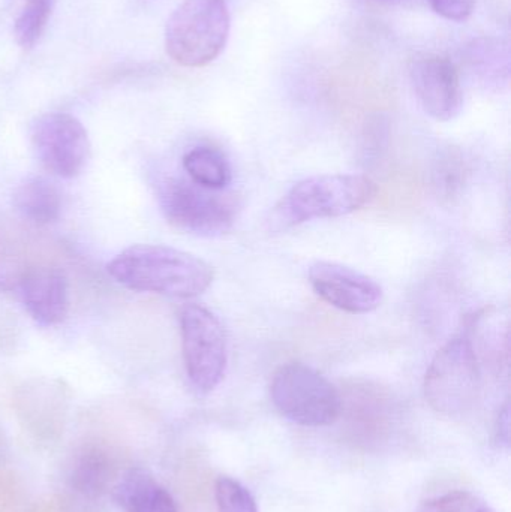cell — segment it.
Wrapping results in <instances>:
<instances>
[{
	"mask_svg": "<svg viewBox=\"0 0 511 512\" xmlns=\"http://www.w3.org/2000/svg\"><path fill=\"white\" fill-rule=\"evenodd\" d=\"M108 274L123 288L192 298L212 285L215 271L200 256L164 245H135L114 256Z\"/></svg>",
	"mask_w": 511,
	"mask_h": 512,
	"instance_id": "cell-1",
	"label": "cell"
},
{
	"mask_svg": "<svg viewBox=\"0 0 511 512\" xmlns=\"http://www.w3.org/2000/svg\"><path fill=\"white\" fill-rule=\"evenodd\" d=\"M33 150L45 170L60 179H74L89 164V134L83 123L68 113H45L30 129Z\"/></svg>",
	"mask_w": 511,
	"mask_h": 512,
	"instance_id": "cell-9",
	"label": "cell"
},
{
	"mask_svg": "<svg viewBox=\"0 0 511 512\" xmlns=\"http://www.w3.org/2000/svg\"><path fill=\"white\" fill-rule=\"evenodd\" d=\"M123 472L119 454L113 448L90 442L72 456L66 481L69 490L78 498L95 502L110 492L113 495Z\"/></svg>",
	"mask_w": 511,
	"mask_h": 512,
	"instance_id": "cell-13",
	"label": "cell"
},
{
	"mask_svg": "<svg viewBox=\"0 0 511 512\" xmlns=\"http://www.w3.org/2000/svg\"><path fill=\"white\" fill-rule=\"evenodd\" d=\"M230 27L225 0H183L165 26L168 56L185 68H203L224 51Z\"/></svg>",
	"mask_w": 511,
	"mask_h": 512,
	"instance_id": "cell-3",
	"label": "cell"
},
{
	"mask_svg": "<svg viewBox=\"0 0 511 512\" xmlns=\"http://www.w3.org/2000/svg\"><path fill=\"white\" fill-rule=\"evenodd\" d=\"M21 303L41 327H57L69 313V282L60 268L35 265L18 277Z\"/></svg>",
	"mask_w": 511,
	"mask_h": 512,
	"instance_id": "cell-12",
	"label": "cell"
},
{
	"mask_svg": "<svg viewBox=\"0 0 511 512\" xmlns=\"http://www.w3.org/2000/svg\"><path fill=\"white\" fill-rule=\"evenodd\" d=\"M431 408L449 418L464 417L482 391V364L467 334L453 337L432 358L425 375Z\"/></svg>",
	"mask_w": 511,
	"mask_h": 512,
	"instance_id": "cell-4",
	"label": "cell"
},
{
	"mask_svg": "<svg viewBox=\"0 0 511 512\" xmlns=\"http://www.w3.org/2000/svg\"><path fill=\"white\" fill-rule=\"evenodd\" d=\"M270 397L279 414L299 426H330L341 415L338 388L314 367L299 361L282 364L273 373Z\"/></svg>",
	"mask_w": 511,
	"mask_h": 512,
	"instance_id": "cell-5",
	"label": "cell"
},
{
	"mask_svg": "<svg viewBox=\"0 0 511 512\" xmlns=\"http://www.w3.org/2000/svg\"><path fill=\"white\" fill-rule=\"evenodd\" d=\"M495 439L500 447L509 448L510 445V405L504 403L503 408L498 412L497 423H495Z\"/></svg>",
	"mask_w": 511,
	"mask_h": 512,
	"instance_id": "cell-24",
	"label": "cell"
},
{
	"mask_svg": "<svg viewBox=\"0 0 511 512\" xmlns=\"http://www.w3.org/2000/svg\"><path fill=\"white\" fill-rule=\"evenodd\" d=\"M113 498L125 512H179L173 496L144 469H126Z\"/></svg>",
	"mask_w": 511,
	"mask_h": 512,
	"instance_id": "cell-14",
	"label": "cell"
},
{
	"mask_svg": "<svg viewBox=\"0 0 511 512\" xmlns=\"http://www.w3.org/2000/svg\"><path fill=\"white\" fill-rule=\"evenodd\" d=\"M23 420L32 427V432L41 435V430L53 433L60 429L63 411H65V396L57 385L48 382H38L24 388L20 397Z\"/></svg>",
	"mask_w": 511,
	"mask_h": 512,
	"instance_id": "cell-16",
	"label": "cell"
},
{
	"mask_svg": "<svg viewBox=\"0 0 511 512\" xmlns=\"http://www.w3.org/2000/svg\"><path fill=\"white\" fill-rule=\"evenodd\" d=\"M509 57V45L501 39H477L468 45L467 65L485 86H498L509 81Z\"/></svg>",
	"mask_w": 511,
	"mask_h": 512,
	"instance_id": "cell-18",
	"label": "cell"
},
{
	"mask_svg": "<svg viewBox=\"0 0 511 512\" xmlns=\"http://www.w3.org/2000/svg\"><path fill=\"white\" fill-rule=\"evenodd\" d=\"M219 192L189 179L167 177L159 185V206L177 230L198 237H218L233 228L237 210L236 203Z\"/></svg>",
	"mask_w": 511,
	"mask_h": 512,
	"instance_id": "cell-7",
	"label": "cell"
},
{
	"mask_svg": "<svg viewBox=\"0 0 511 512\" xmlns=\"http://www.w3.org/2000/svg\"><path fill=\"white\" fill-rule=\"evenodd\" d=\"M410 81L420 107L437 122H450L464 108L461 72L450 59L417 57L410 65Z\"/></svg>",
	"mask_w": 511,
	"mask_h": 512,
	"instance_id": "cell-11",
	"label": "cell"
},
{
	"mask_svg": "<svg viewBox=\"0 0 511 512\" xmlns=\"http://www.w3.org/2000/svg\"><path fill=\"white\" fill-rule=\"evenodd\" d=\"M377 185L362 174H321L297 182L276 204L270 227L288 230L306 222L341 218L368 206Z\"/></svg>",
	"mask_w": 511,
	"mask_h": 512,
	"instance_id": "cell-2",
	"label": "cell"
},
{
	"mask_svg": "<svg viewBox=\"0 0 511 512\" xmlns=\"http://www.w3.org/2000/svg\"><path fill=\"white\" fill-rule=\"evenodd\" d=\"M12 204L18 215L30 224H53L62 215V192L45 177H27L14 189Z\"/></svg>",
	"mask_w": 511,
	"mask_h": 512,
	"instance_id": "cell-15",
	"label": "cell"
},
{
	"mask_svg": "<svg viewBox=\"0 0 511 512\" xmlns=\"http://www.w3.org/2000/svg\"><path fill=\"white\" fill-rule=\"evenodd\" d=\"M215 504L216 512H258L251 492L231 477L216 480Z\"/></svg>",
	"mask_w": 511,
	"mask_h": 512,
	"instance_id": "cell-21",
	"label": "cell"
},
{
	"mask_svg": "<svg viewBox=\"0 0 511 512\" xmlns=\"http://www.w3.org/2000/svg\"><path fill=\"white\" fill-rule=\"evenodd\" d=\"M417 512H495L488 502L470 492H450L423 502Z\"/></svg>",
	"mask_w": 511,
	"mask_h": 512,
	"instance_id": "cell-22",
	"label": "cell"
},
{
	"mask_svg": "<svg viewBox=\"0 0 511 512\" xmlns=\"http://www.w3.org/2000/svg\"><path fill=\"white\" fill-rule=\"evenodd\" d=\"M428 2L440 17L456 23L468 20L476 8V0H428Z\"/></svg>",
	"mask_w": 511,
	"mask_h": 512,
	"instance_id": "cell-23",
	"label": "cell"
},
{
	"mask_svg": "<svg viewBox=\"0 0 511 512\" xmlns=\"http://www.w3.org/2000/svg\"><path fill=\"white\" fill-rule=\"evenodd\" d=\"M309 282L318 297L351 315L374 312L383 303V288L377 280L338 262L312 264Z\"/></svg>",
	"mask_w": 511,
	"mask_h": 512,
	"instance_id": "cell-10",
	"label": "cell"
},
{
	"mask_svg": "<svg viewBox=\"0 0 511 512\" xmlns=\"http://www.w3.org/2000/svg\"><path fill=\"white\" fill-rule=\"evenodd\" d=\"M53 5L54 0H26L14 26L15 39L21 48L30 50L41 39L53 12Z\"/></svg>",
	"mask_w": 511,
	"mask_h": 512,
	"instance_id": "cell-20",
	"label": "cell"
},
{
	"mask_svg": "<svg viewBox=\"0 0 511 512\" xmlns=\"http://www.w3.org/2000/svg\"><path fill=\"white\" fill-rule=\"evenodd\" d=\"M468 168L467 159L455 147L441 150L432 167V186L435 194L444 201H453L461 195L467 185Z\"/></svg>",
	"mask_w": 511,
	"mask_h": 512,
	"instance_id": "cell-19",
	"label": "cell"
},
{
	"mask_svg": "<svg viewBox=\"0 0 511 512\" xmlns=\"http://www.w3.org/2000/svg\"><path fill=\"white\" fill-rule=\"evenodd\" d=\"M345 438L365 451L389 447L398 432L399 414L395 400L377 385H354L341 394Z\"/></svg>",
	"mask_w": 511,
	"mask_h": 512,
	"instance_id": "cell-8",
	"label": "cell"
},
{
	"mask_svg": "<svg viewBox=\"0 0 511 512\" xmlns=\"http://www.w3.org/2000/svg\"><path fill=\"white\" fill-rule=\"evenodd\" d=\"M183 364L197 393L221 384L228 367V339L218 316L200 304H186L179 315Z\"/></svg>",
	"mask_w": 511,
	"mask_h": 512,
	"instance_id": "cell-6",
	"label": "cell"
},
{
	"mask_svg": "<svg viewBox=\"0 0 511 512\" xmlns=\"http://www.w3.org/2000/svg\"><path fill=\"white\" fill-rule=\"evenodd\" d=\"M183 168L191 182L210 191H224L233 180L227 156L212 146L192 147L183 156Z\"/></svg>",
	"mask_w": 511,
	"mask_h": 512,
	"instance_id": "cell-17",
	"label": "cell"
}]
</instances>
